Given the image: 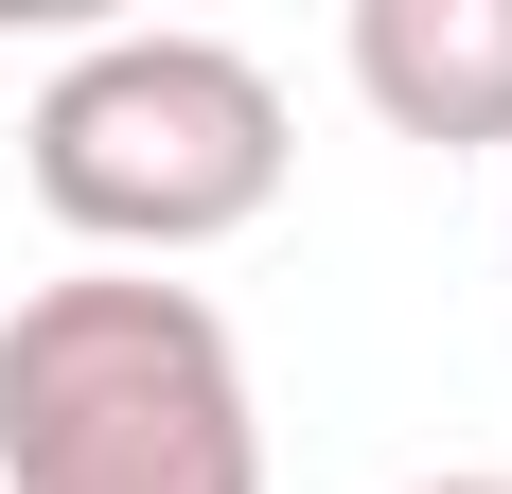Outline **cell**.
I'll list each match as a JSON object with an SVG mask.
<instances>
[{"mask_svg":"<svg viewBox=\"0 0 512 494\" xmlns=\"http://www.w3.org/2000/svg\"><path fill=\"white\" fill-rule=\"evenodd\" d=\"M283 159H301V124H283V71H265L248 36H195V18H124V36H71L36 71V106H18V177H36V212L89 265H195V247L265 230L283 212Z\"/></svg>","mask_w":512,"mask_h":494,"instance_id":"obj_1","label":"cell"},{"mask_svg":"<svg viewBox=\"0 0 512 494\" xmlns=\"http://www.w3.org/2000/svg\"><path fill=\"white\" fill-rule=\"evenodd\" d=\"M407 494H512V477H407Z\"/></svg>","mask_w":512,"mask_h":494,"instance_id":"obj_4","label":"cell"},{"mask_svg":"<svg viewBox=\"0 0 512 494\" xmlns=\"http://www.w3.org/2000/svg\"><path fill=\"white\" fill-rule=\"evenodd\" d=\"M0 494H265V389L212 283L71 265L0 318Z\"/></svg>","mask_w":512,"mask_h":494,"instance_id":"obj_2","label":"cell"},{"mask_svg":"<svg viewBox=\"0 0 512 494\" xmlns=\"http://www.w3.org/2000/svg\"><path fill=\"white\" fill-rule=\"evenodd\" d=\"M354 106L389 142H442V159H495L512 142V0H354Z\"/></svg>","mask_w":512,"mask_h":494,"instance_id":"obj_3","label":"cell"}]
</instances>
